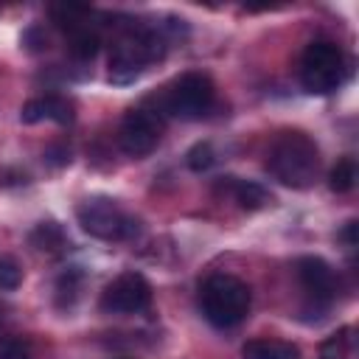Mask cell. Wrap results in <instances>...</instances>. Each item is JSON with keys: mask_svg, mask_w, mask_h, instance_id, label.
Wrapping results in <instances>:
<instances>
[{"mask_svg": "<svg viewBox=\"0 0 359 359\" xmlns=\"http://www.w3.org/2000/svg\"><path fill=\"white\" fill-rule=\"evenodd\" d=\"M0 359H31V348L20 337H0Z\"/></svg>", "mask_w": 359, "mask_h": 359, "instance_id": "obj_19", "label": "cell"}, {"mask_svg": "<svg viewBox=\"0 0 359 359\" xmlns=\"http://www.w3.org/2000/svg\"><path fill=\"white\" fill-rule=\"evenodd\" d=\"M67 48H70V53L76 59H84V62L93 59L98 53V48H101V36L93 28V22H84V25L67 31Z\"/></svg>", "mask_w": 359, "mask_h": 359, "instance_id": "obj_14", "label": "cell"}, {"mask_svg": "<svg viewBox=\"0 0 359 359\" xmlns=\"http://www.w3.org/2000/svg\"><path fill=\"white\" fill-rule=\"evenodd\" d=\"M342 238H345V244H348V247H356V222H353V219L342 227Z\"/></svg>", "mask_w": 359, "mask_h": 359, "instance_id": "obj_21", "label": "cell"}, {"mask_svg": "<svg viewBox=\"0 0 359 359\" xmlns=\"http://www.w3.org/2000/svg\"><path fill=\"white\" fill-rule=\"evenodd\" d=\"M241 359H300V351L283 339H250L241 348Z\"/></svg>", "mask_w": 359, "mask_h": 359, "instance_id": "obj_12", "label": "cell"}, {"mask_svg": "<svg viewBox=\"0 0 359 359\" xmlns=\"http://www.w3.org/2000/svg\"><path fill=\"white\" fill-rule=\"evenodd\" d=\"M294 269H297V280H300L303 292L309 294V300L317 309H325V306L334 303V297H337V275L323 258L303 255V258H297Z\"/></svg>", "mask_w": 359, "mask_h": 359, "instance_id": "obj_9", "label": "cell"}, {"mask_svg": "<svg viewBox=\"0 0 359 359\" xmlns=\"http://www.w3.org/2000/svg\"><path fill=\"white\" fill-rule=\"evenodd\" d=\"M185 163L191 171H208L213 163H216V151L210 143H196L191 146V151L185 154Z\"/></svg>", "mask_w": 359, "mask_h": 359, "instance_id": "obj_17", "label": "cell"}, {"mask_svg": "<svg viewBox=\"0 0 359 359\" xmlns=\"http://www.w3.org/2000/svg\"><path fill=\"white\" fill-rule=\"evenodd\" d=\"M163 135V121L157 115V109H129L118 126V146L123 149V154L129 157H146L157 149Z\"/></svg>", "mask_w": 359, "mask_h": 359, "instance_id": "obj_7", "label": "cell"}, {"mask_svg": "<svg viewBox=\"0 0 359 359\" xmlns=\"http://www.w3.org/2000/svg\"><path fill=\"white\" fill-rule=\"evenodd\" d=\"M216 104V87L205 73H182L160 93V109L180 121H199Z\"/></svg>", "mask_w": 359, "mask_h": 359, "instance_id": "obj_5", "label": "cell"}, {"mask_svg": "<svg viewBox=\"0 0 359 359\" xmlns=\"http://www.w3.org/2000/svg\"><path fill=\"white\" fill-rule=\"evenodd\" d=\"M79 283H81V272L73 266V269H67L62 278H59V283H56V292H59V300L67 294V306L73 303V297L79 294Z\"/></svg>", "mask_w": 359, "mask_h": 359, "instance_id": "obj_20", "label": "cell"}, {"mask_svg": "<svg viewBox=\"0 0 359 359\" xmlns=\"http://www.w3.org/2000/svg\"><path fill=\"white\" fill-rule=\"evenodd\" d=\"M76 219L84 233L101 241H129L140 233V222L109 196H90L79 202Z\"/></svg>", "mask_w": 359, "mask_h": 359, "instance_id": "obj_4", "label": "cell"}, {"mask_svg": "<svg viewBox=\"0 0 359 359\" xmlns=\"http://www.w3.org/2000/svg\"><path fill=\"white\" fill-rule=\"evenodd\" d=\"M202 314L216 328H233L250 314V286L236 275H210L199 292Z\"/></svg>", "mask_w": 359, "mask_h": 359, "instance_id": "obj_3", "label": "cell"}, {"mask_svg": "<svg viewBox=\"0 0 359 359\" xmlns=\"http://www.w3.org/2000/svg\"><path fill=\"white\" fill-rule=\"evenodd\" d=\"M348 328H339L337 334L325 337L320 351H317V359H348Z\"/></svg>", "mask_w": 359, "mask_h": 359, "instance_id": "obj_16", "label": "cell"}, {"mask_svg": "<svg viewBox=\"0 0 359 359\" xmlns=\"http://www.w3.org/2000/svg\"><path fill=\"white\" fill-rule=\"evenodd\" d=\"M353 185H356V160L342 157L328 174V188L334 194H348V191H353Z\"/></svg>", "mask_w": 359, "mask_h": 359, "instance_id": "obj_15", "label": "cell"}, {"mask_svg": "<svg viewBox=\"0 0 359 359\" xmlns=\"http://www.w3.org/2000/svg\"><path fill=\"white\" fill-rule=\"evenodd\" d=\"M345 76V56L339 45L328 39H314L306 45L300 56V81L309 93L325 95L342 84Z\"/></svg>", "mask_w": 359, "mask_h": 359, "instance_id": "obj_6", "label": "cell"}, {"mask_svg": "<svg viewBox=\"0 0 359 359\" xmlns=\"http://www.w3.org/2000/svg\"><path fill=\"white\" fill-rule=\"evenodd\" d=\"M22 280V269L14 258L0 255V289H17Z\"/></svg>", "mask_w": 359, "mask_h": 359, "instance_id": "obj_18", "label": "cell"}, {"mask_svg": "<svg viewBox=\"0 0 359 359\" xmlns=\"http://www.w3.org/2000/svg\"><path fill=\"white\" fill-rule=\"evenodd\" d=\"M28 241H31V247H34V250L48 252V255H53V252L65 250V244H67L62 224H56V222H50V219H48V222H39V224L28 233Z\"/></svg>", "mask_w": 359, "mask_h": 359, "instance_id": "obj_13", "label": "cell"}, {"mask_svg": "<svg viewBox=\"0 0 359 359\" xmlns=\"http://www.w3.org/2000/svg\"><path fill=\"white\" fill-rule=\"evenodd\" d=\"M101 311L107 314H137L151 306V286L140 272H123L101 292Z\"/></svg>", "mask_w": 359, "mask_h": 359, "instance_id": "obj_8", "label": "cell"}, {"mask_svg": "<svg viewBox=\"0 0 359 359\" xmlns=\"http://www.w3.org/2000/svg\"><path fill=\"white\" fill-rule=\"evenodd\" d=\"M20 121L22 123H39V121H53V123H70L73 121V104L62 95H39V98H31L22 112H20Z\"/></svg>", "mask_w": 359, "mask_h": 359, "instance_id": "obj_10", "label": "cell"}, {"mask_svg": "<svg viewBox=\"0 0 359 359\" xmlns=\"http://www.w3.org/2000/svg\"><path fill=\"white\" fill-rule=\"evenodd\" d=\"M266 168L286 188H309L320 171V149L300 129L280 132L269 149Z\"/></svg>", "mask_w": 359, "mask_h": 359, "instance_id": "obj_2", "label": "cell"}, {"mask_svg": "<svg viewBox=\"0 0 359 359\" xmlns=\"http://www.w3.org/2000/svg\"><path fill=\"white\" fill-rule=\"evenodd\" d=\"M216 191L224 194V196H230L241 210H261V208L272 205V194H269L264 185L247 182V180H238V177H224V180H219Z\"/></svg>", "mask_w": 359, "mask_h": 359, "instance_id": "obj_11", "label": "cell"}, {"mask_svg": "<svg viewBox=\"0 0 359 359\" xmlns=\"http://www.w3.org/2000/svg\"><path fill=\"white\" fill-rule=\"evenodd\" d=\"M168 36L160 28L132 25L123 31L109 53V81L112 84H132L137 81L149 65L160 62L165 56Z\"/></svg>", "mask_w": 359, "mask_h": 359, "instance_id": "obj_1", "label": "cell"}]
</instances>
